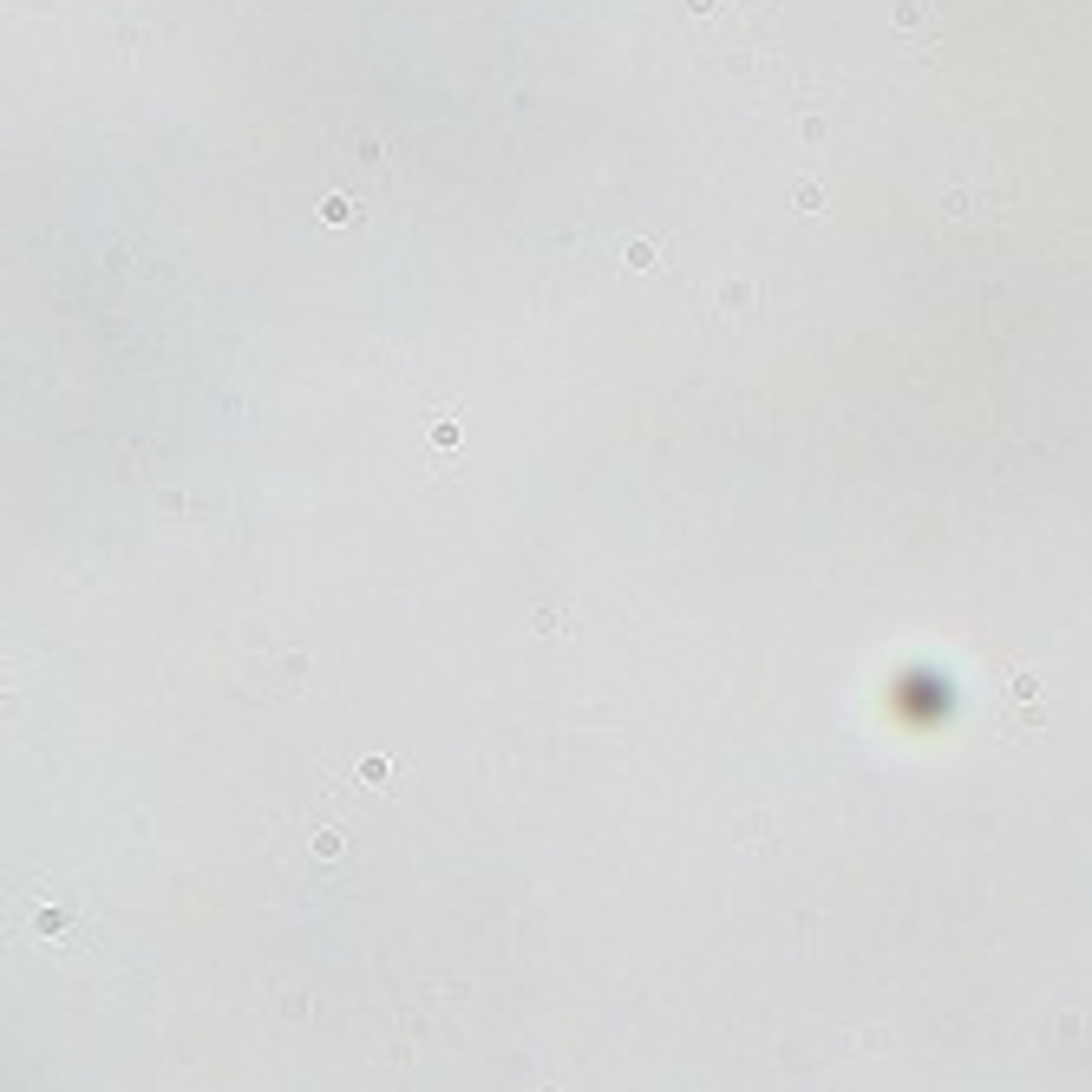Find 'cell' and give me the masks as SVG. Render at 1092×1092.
Listing matches in <instances>:
<instances>
[{"mask_svg":"<svg viewBox=\"0 0 1092 1092\" xmlns=\"http://www.w3.org/2000/svg\"><path fill=\"white\" fill-rule=\"evenodd\" d=\"M942 217H949V223H982L988 217V197H982V190H949V197H942Z\"/></svg>","mask_w":1092,"mask_h":1092,"instance_id":"1","label":"cell"},{"mask_svg":"<svg viewBox=\"0 0 1092 1092\" xmlns=\"http://www.w3.org/2000/svg\"><path fill=\"white\" fill-rule=\"evenodd\" d=\"M425 438H432V452H452V445H458V419H432V425H425Z\"/></svg>","mask_w":1092,"mask_h":1092,"instance_id":"2","label":"cell"},{"mask_svg":"<svg viewBox=\"0 0 1092 1092\" xmlns=\"http://www.w3.org/2000/svg\"><path fill=\"white\" fill-rule=\"evenodd\" d=\"M569 622H576V609H544L537 615V635H569Z\"/></svg>","mask_w":1092,"mask_h":1092,"instance_id":"3","label":"cell"},{"mask_svg":"<svg viewBox=\"0 0 1092 1092\" xmlns=\"http://www.w3.org/2000/svg\"><path fill=\"white\" fill-rule=\"evenodd\" d=\"M922 20H929V0H903V7H896V27L903 33H916Z\"/></svg>","mask_w":1092,"mask_h":1092,"instance_id":"4","label":"cell"},{"mask_svg":"<svg viewBox=\"0 0 1092 1092\" xmlns=\"http://www.w3.org/2000/svg\"><path fill=\"white\" fill-rule=\"evenodd\" d=\"M321 217H328V223H354V217H360V210H354V204H347V197H328V204H321Z\"/></svg>","mask_w":1092,"mask_h":1092,"instance_id":"5","label":"cell"},{"mask_svg":"<svg viewBox=\"0 0 1092 1092\" xmlns=\"http://www.w3.org/2000/svg\"><path fill=\"white\" fill-rule=\"evenodd\" d=\"M360 779H367V785H387L392 779V759H367V765H360Z\"/></svg>","mask_w":1092,"mask_h":1092,"instance_id":"6","label":"cell"}]
</instances>
